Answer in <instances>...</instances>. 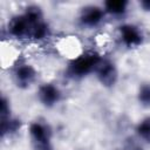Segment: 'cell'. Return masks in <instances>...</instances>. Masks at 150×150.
Masks as SVG:
<instances>
[{
  "mask_svg": "<svg viewBox=\"0 0 150 150\" xmlns=\"http://www.w3.org/2000/svg\"><path fill=\"white\" fill-rule=\"evenodd\" d=\"M29 135L36 150H52L49 129L41 122H34L29 127Z\"/></svg>",
  "mask_w": 150,
  "mask_h": 150,
  "instance_id": "obj_2",
  "label": "cell"
},
{
  "mask_svg": "<svg viewBox=\"0 0 150 150\" xmlns=\"http://www.w3.org/2000/svg\"><path fill=\"white\" fill-rule=\"evenodd\" d=\"M142 6H143L145 9L150 11V1H143V2H142Z\"/></svg>",
  "mask_w": 150,
  "mask_h": 150,
  "instance_id": "obj_12",
  "label": "cell"
},
{
  "mask_svg": "<svg viewBox=\"0 0 150 150\" xmlns=\"http://www.w3.org/2000/svg\"><path fill=\"white\" fill-rule=\"evenodd\" d=\"M139 101L150 107V86H143L139 90Z\"/></svg>",
  "mask_w": 150,
  "mask_h": 150,
  "instance_id": "obj_11",
  "label": "cell"
},
{
  "mask_svg": "<svg viewBox=\"0 0 150 150\" xmlns=\"http://www.w3.org/2000/svg\"><path fill=\"white\" fill-rule=\"evenodd\" d=\"M39 98L43 104L50 107V105H54L56 102H59L60 91L54 84L46 83L41 86L39 89Z\"/></svg>",
  "mask_w": 150,
  "mask_h": 150,
  "instance_id": "obj_8",
  "label": "cell"
},
{
  "mask_svg": "<svg viewBox=\"0 0 150 150\" xmlns=\"http://www.w3.org/2000/svg\"><path fill=\"white\" fill-rule=\"evenodd\" d=\"M41 21V20H40ZM39 22V21H38ZM36 22H32L25 14L16 16L11 20L8 25V33L14 38H26L30 36L32 28Z\"/></svg>",
  "mask_w": 150,
  "mask_h": 150,
  "instance_id": "obj_3",
  "label": "cell"
},
{
  "mask_svg": "<svg viewBox=\"0 0 150 150\" xmlns=\"http://www.w3.org/2000/svg\"><path fill=\"white\" fill-rule=\"evenodd\" d=\"M137 132L142 138L150 142V117L143 120L137 125Z\"/></svg>",
  "mask_w": 150,
  "mask_h": 150,
  "instance_id": "obj_10",
  "label": "cell"
},
{
  "mask_svg": "<svg viewBox=\"0 0 150 150\" xmlns=\"http://www.w3.org/2000/svg\"><path fill=\"white\" fill-rule=\"evenodd\" d=\"M121 39L127 47H136L141 45L143 35L141 30L134 25H123L120 27Z\"/></svg>",
  "mask_w": 150,
  "mask_h": 150,
  "instance_id": "obj_5",
  "label": "cell"
},
{
  "mask_svg": "<svg viewBox=\"0 0 150 150\" xmlns=\"http://www.w3.org/2000/svg\"><path fill=\"white\" fill-rule=\"evenodd\" d=\"M127 1H122V0H110L107 1L104 4L105 11L112 15H121L127 11Z\"/></svg>",
  "mask_w": 150,
  "mask_h": 150,
  "instance_id": "obj_9",
  "label": "cell"
},
{
  "mask_svg": "<svg viewBox=\"0 0 150 150\" xmlns=\"http://www.w3.org/2000/svg\"><path fill=\"white\" fill-rule=\"evenodd\" d=\"M103 16H104V12L100 7L89 6V7L83 8L80 19H81V22L84 26L94 27V26H97L102 21Z\"/></svg>",
  "mask_w": 150,
  "mask_h": 150,
  "instance_id": "obj_6",
  "label": "cell"
},
{
  "mask_svg": "<svg viewBox=\"0 0 150 150\" xmlns=\"http://www.w3.org/2000/svg\"><path fill=\"white\" fill-rule=\"evenodd\" d=\"M95 71L97 74L98 80L104 86H112L116 82L117 71H116V68H115L114 63H111L110 61L101 60V62L98 63Z\"/></svg>",
  "mask_w": 150,
  "mask_h": 150,
  "instance_id": "obj_4",
  "label": "cell"
},
{
  "mask_svg": "<svg viewBox=\"0 0 150 150\" xmlns=\"http://www.w3.org/2000/svg\"><path fill=\"white\" fill-rule=\"evenodd\" d=\"M14 79L18 86L20 87H28L35 79V70L29 64H20L16 67L14 71Z\"/></svg>",
  "mask_w": 150,
  "mask_h": 150,
  "instance_id": "obj_7",
  "label": "cell"
},
{
  "mask_svg": "<svg viewBox=\"0 0 150 150\" xmlns=\"http://www.w3.org/2000/svg\"><path fill=\"white\" fill-rule=\"evenodd\" d=\"M101 57L96 54H84L82 56H79L75 59L70 66H69V71L74 76H83L89 74L93 70H96L98 63L101 62Z\"/></svg>",
  "mask_w": 150,
  "mask_h": 150,
  "instance_id": "obj_1",
  "label": "cell"
}]
</instances>
